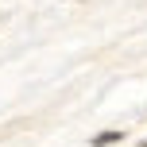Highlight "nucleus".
Listing matches in <instances>:
<instances>
[{
  "mask_svg": "<svg viewBox=\"0 0 147 147\" xmlns=\"http://www.w3.org/2000/svg\"><path fill=\"white\" fill-rule=\"evenodd\" d=\"M116 140H120V132H101L93 140V147H109V143H116Z\"/></svg>",
  "mask_w": 147,
  "mask_h": 147,
  "instance_id": "f257e3e1",
  "label": "nucleus"
},
{
  "mask_svg": "<svg viewBox=\"0 0 147 147\" xmlns=\"http://www.w3.org/2000/svg\"><path fill=\"white\" fill-rule=\"evenodd\" d=\"M143 147H147V140H143Z\"/></svg>",
  "mask_w": 147,
  "mask_h": 147,
  "instance_id": "f03ea898",
  "label": "nucleus"
}]
</instances>
